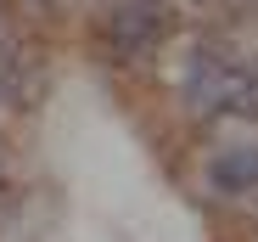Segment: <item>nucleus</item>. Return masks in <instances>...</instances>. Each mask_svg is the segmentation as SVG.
Wrapping results in <instances>:
<instances>
[{
	"label": "nucleus",
	"instance_id": "nucleus-1",
	"mask_svg": "<svg viewBox=\"0 0 258 242\" xmlns=\"http://www.w3.org/2000/svg\"><path fill=\"white\" fill-rule=\"evenodd\" d=\"M247 79H252V68H241V62H230V57H197L191 73H185V102H191V113H202V118H213V113H241Z\"/></svg>",
	"mask_w": 258,
	"mask_h": 242
},
{
	"label": "nucleus",
	"instance_id": "nucleus-2",
	"mask_svg": "<svg viewBox=\"0 0 258 242\" xmlns=\"http://www.w3.org/2000/svg\"><path fill=\"white\" fill-rule=\"evenodd\" d=\"M157 34H163V0H129L112 17V51L118 57H146Z\"/></svg>",
	"mask_w": 258,
	"mask_h": 242
},
{
	"label": "nucleus",
	"instance_id": "nucleus-3",
	"mask_svg": "<svg viewBox=\"0 0 258 242\" xmlns=\"http://www.w3.org/2000/svg\"><path fill=\"white\" fill-rule=\"evenodd\" d=\"M208 180H213L219 197H247V191H258V147H225V152L208 164Z\"/></svg>",
	"mask_w": 258,
	"mask_h": 242
},
{
	"label": "nucleus",
	"instance_id": "nucleus-4",
	"mask_svg": "<svg viewBox=\"0 0 258 242\" xmlns=\"http://www.w3.org/2000/svg\"><path fill=\"white\" fill-rule=\"evenodd\" d=\"M23 73H28V62H23V45L12 39L6 17H0V102H17V90H23Z\"/></svg>",
	"mask_w": 258,
	"mask_h": 242
}]
</instances>
